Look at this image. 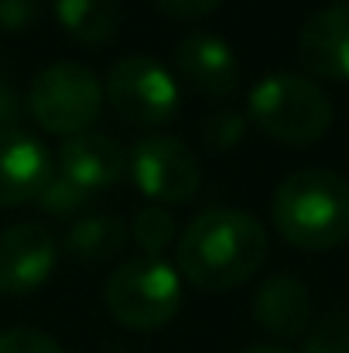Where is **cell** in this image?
Instances as JSON below:
<instances>
[{
    "label": "cell",
    "mask_w": 349,
    "mask_h": 353,
    "mask_svg": "<svg viewBox=\"0 0 349 353\" xmlns=\"http://www.w3.org/2000/svg\"><path fill=\"white\" fill-rule=\"evenodd\" d=\"M55 17L79 45L103 48L120 34L123 7L120 0H55Z\"/></svg>",
    "instance_id": "14"
},
{
    "label": "cell",
    "mask_w": 349,
    "mask_h": 353,
    "mask_svg": "<svg viewBox=\"0 0 349 353\" xmlns=\"http://www.w3.org/2000/svg\"><path fill=\"white\" fill-rule=\"evenodd\" d=\"M161 14L175 17V21H192V17H206L213 14L223 0H154Z\"/></svg>",
    "instance_id": "22"
},
{
    "label": "cell",
    "mask_w": 349,
    "mask_h": 353,
    "mask_svg": "<svg viewBox=\"0 0 349 353\" xmlns=\"http://www.w3.org/2000/svg\"><path fill=\"white\" fill-rule=\"evenodd\" d=\"M246 120H253L277 144H312L332 123V100L326 90L295 72L264 76L246 100Z\"/></svg>",
    "instance_id": "3"
},
{
    "label": "cell",
    "mask_w": 349,
    "mask_h": 353,
    "mask_svg": "<svg viewBox=\"0 0 349 353\" xmlns=\"http://www.w3.org/2000/svg\"><path fill=\"white\" fill-rule=\"evenodd\" d=\"M17 117H21V97L7 79H0V127H14Z\"/></svg>",
    "instance_id": "23"
},
{
    "label": "cell",
    "mask_w": 349,
    "mask_h": 353,
    "mask_svg": "<svg viewBox=\"0 0 349 353\" xmlns=\"http://www.w3.org/2000/svg\"><path fill=\"white\" fill-rule=\"evenodd\" d=\"M59 168L65 179H72L79 189L86 192H100L116 185L127 175V151L120 148V141L110 134H76L65 137L59 148Z\"/></svg>",
    "instance_id": "12"
},
{
    "label": "cell",
    "mask_w": 349,
    "mask_h": 353,
    "mask_svg": "<svg viewBox=\"0 0 349 353\" xmlns=\"http://www.w3.org/2000/svg\"><path fill=\"white\" fill-rule=\"evenodd\" d=\"M52 179V158L34 134L0 127V210L31 203Z\"/></svg>",
    "instance_id": "10"
},
{
    "label": "cell",
    "mask_w": 349,
    "mask_h": 353,
    "mask_svg": "<svg viewBox=\"0 0 349 353\" xmlns=\"http://www.w3.org/2000/svg\"><path fill=\"white\" fill-rule=\"evenodd\" d=\"M103 100L114 107L116 117L134 127H158L175 120L182 107V93L175 76L151 55L116 59L107 72Z\"/></svg>",
    "instance_id": "6"
},
{
    "label": "cell",
    "mask_w": 349,
    "mask_h": 353,
    "mask_svg": "<svg viewBox=\"0 0 349 353\" xmlns=\"http://www.w3.org/2000/svg\"><path fill=\"white\" fill-rule=\"evenodd\" d=\"M103 83L79 62H52L28 86V114L59 137L86 134L103 114Z\"/></svg>",
    "instance_id": "5"
},
{
    "label": "cell",
    "mask_w": 349,
    "mask_h": 353,
    "mask_svg": "<svg viewBox=\"0 0 349 353\" xmlns=\"http://www.w3.org/2000/svg\"><path fill=\"white\" fill-rule=\"evenodd\" d=\"M298 59L315 76L349 79V0L322 7L302 24Z\"/></svg>",
    "instance_id": "11"
},
{
    "label": "cell",
    "mask_w": 349,
    "mask_h": 353,
    "mask_svg": "<svg viewBox=\"0 0 349 353\" xmlns=\"http://www.w3.org/2000/svg\"><path fill=\"white\" fill-rule=\"evenodd\" d=\"M130 236L134 243L144 250V257H161L171 243H175V216L165 206H144L130 223Z\"/></svg>",
    "instance_id": "16"
},
{
    "label": "cell",
    "mask_w": 349,
    "mask_h": 353,
    "mask_svg": "<svg viewBox=\"0 0 349 353\" xmlns=\"http://www.w3.org/2000/svg\"><path fill=\"white\" fill-rule=\"evenodd\" d=\"M59 264V240L48 227L24 220L0 230V292L28 295L41 288Z\"/></svg>",
    "instance_id": "8"
},
{
    "label": "cell",
    "mask_w": 349,
    "mask_h": 353,
    "mask_svg": "<svg viewBox=\"0 0 349 353\" xmlns=\"http://www.w3.org/2000/svg\"><path fill=\"white\" fill-rule=\"evenodd\" d=\"M305 353H349V316L329 312L305 336Z\"/></svg>",
    "instance_id": "19"
},
{
    "label": "cell",
    "mask_w": 349,
    "mask_h": 353,
    "mask_svg": "<svg viewBox=\"0 0 349 353\" xmlns=\"http://www.w3.org/2000/svg\"><path fill=\"white\" fill-rule=\"evenodd\" d=\"M34 203H38L41 213H52V216H76V213H83V210L93 203V192L79 189V185H76L72 179H65L62 172H59V175L52 172V179H48L45 189L34 196Z\"/></svg>",
    "instance_id": "17"
},
{
    "label": "cell",
    "mask_w": 349,
    "mask_h": 353,
    "mask_svg": "<svg viewBox=\"0 0 349 353\" xmlns=\"http://www.w3.org/2000/svg\"><path fill=\"white\" fill-rule=\"evenodd\" d=\"M127 165H130L134 185L140 189V196L154 199V206L189 203L202 182L195 151L171 134H154V137L137 141Z\"/></svg>",
    "instance_id": "7"
},
{
    "label": "cell",
    "mask_w": 349,
    "mask_h": 353,
    "mask_svg": "<svg viewBox=\"0 0 349 353\" xmlns=\"http://www.w3.org/2000/svg\"><path fill=\"white\" fill-rule=\"evenodd\" d=\"M277 234L302 250H329L349 240V182L329 168L291 172L271 203Z\"/></svg>",
    "instance_id": "2"
},
{
    "label": "cell",
    "mask_w": 349,
    "mask_h": 353,
    "mask_svg": "<svg viewBox=\"0 0 349 353\" xmlns=\"http://www.w3.org/2000/svg\"><path fill=\"white\" fill-rule=\"evenodd\" d=\"M243 353H291V350H284V347H250Z\"/></svg>",
    "instance_id": "24"
},
{
    "label": "cell",
    "mask_w": 349,
    "mask_h": 353,
    "mask_svg": "<svg viewBox=\"0 0 349 353\" xmlns=\"http://www.w3.org/2000/svg\"><path fill=\"white\" fill-rule=\"evenodd\" d=\"M0 353H65V350L48 333L17 326V330H3L0 333Z\"/></svg>",
    "instance_id": "20"
},
{
    "label": "cell",
    "mask_w": 349,
    "mask_h": 353,
    "mask_svg": "<svg viewBox=\"0 0 349 353\" xmlns=\"http://www.w3.org/2000/svg\"><path fill=\"white\" fill-rule=\"evenodd\" d=\"M107 309L123 330L154 333L182 309V278L161 257H130L116 268L103 288Z\"/></svg>",
    "instance_id": "4"
},
{
    "label": "cell",
    "mask_w": 349,
    "mask_h": 353,
    "mask_svg": "<svg viewBox=\"0 0 349 353\" xmlns=\"http://www.w3.org/2000/svg\"><path fill=\"white\" fill-rule=\"evenodd\" d=\"M253 316L267 333L295 340L312 323V295L295 274H271L253 295Z\"/></svg>",
    "instance_id": "13"
},
{
    "label": "cell",
    "mask_w": 349,
    "mask_h": 353,
    "mask_svg": "<svg viewBox=\"0 0 349 353\" xmlns=\"http://www.w3.org/2000/svg\"><path fill=\"white\" fill-rule=\"evenodd\" d=\"M41 17V0H0V28L24 31Z\"/></svg>",
    "instance_id": "21"
},
{
    "label": "cell",
    "mask_w": 349,
    "mask_h": 353,
    "mask_svg": "<svg viewBox=\"0 0 349 353\" xmlns=\"http://www.w3.org/2000/svg\"><path fill=\"white\" fill-rule=\"evenodd\" d=\"M175 72L192 93L213 100H226L240 86L236 52L213 31H192L175 45Z\"/></svg>",
    "instance_id": "9"
},
{
    "label": "cell",
    "mask_w": 349,
    "mask_h": 353,
    "mask_svg": "<svg viewBox=\"0 0 349 353\" xmlns=\"http://www.w3.org/2000/svg\"><path fill=\"white\" fill-rule=\"evenodd\" d=\"M267 257V230L243 210H206L175 240L178 278L199 292H230Z\"/></svg>",
    "instance_id": "1"
},
{
    "label": "cell",
    "mask_w": 349,
    "mask_h": 353,
    "mask_svg": "<svg viewBox=\"0 0 349 353\" xmlns=\"http://www.w3.org/2000/svg\"><path fill=\"white\" fill-rule=\"evenodd\" d=\"M246 114H236V110H216L209 114L202 123V141L213 148V151H233L243 137H246Z\"/></svg>",
    "instance_id": "18"
},
{
    "label": "cell",
    "mask_w": 349,
    "mask_h": 353,
    "mask_svg": "<svg viewBox=\"0 0 349 353\" xmlns=\"http://www.w3.org/2000/svg\"><path fill=\"white\" fill-rule=\"evenodd\" d=\"M130 240V227L123 216L116 213H93V216H83L69 227L65 234V250L76 257V261H110L116 257Z\"/></svg>",
    "instance_id": "15"
}]
</instances>
